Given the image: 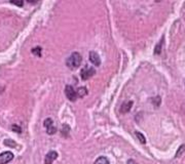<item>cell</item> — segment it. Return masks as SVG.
Here are the masks:
<instances>
[{"label": "cell", "mask_w": 185, "mask_h": 164, "mask_svg": "<svg viewBox=\"0 0 185 164\" xmlns=\"http://www.w3.org/2000/svg\"><path fill=\"white\" fill-rule=\"evenodd\" d=\"M41 47L40 46H37V47H34V48L32 49V53L33 54H35V55H37V57H41Z\"/></svg>", "instance_id": "9a60e30c"}, {"label": "cell", "mask_w": 185, "mask_h": 164, "mask_svg": "<svg viewBox=\"0 0 185 164\" xmlns=\"http://www.w3.org/2000/svg\"><path fill=\"white\" fill-rule=\"evenodd\" d=\"M4 145L7 146V147H10V148L16 147V143L14 141H12V139H5V141H4Z\"/></svg>", "instance_id": "4fadbf2b"}, {"label": "cell", "mask_w": 185, "mask_h": 164, "mask_svg": "<svg viewBox=\"0 0 185 164\" xmlns=\"http://www.w3.org/2000/svg\"><path fill=\"white\" fill-rule=\"evenodd\" d=\"M152 102L155 107H158L160 105V98L159 96H155V98H152Z\"/></svg>", "instance_id": "2e32d148"}, {"label": "cell", "mask_w": 185, "mask_h": 164, "mask_svg": "<svg viewBox=\"0 0 185 164\" xmlns=\"http://www.w3.org/2000/svg\"><path fill=\"white\" fill-rule=\"evenodd\" d=\"M11 3L16 4V5H18V6H22L23 4H24V2L23 1H11Z\"/></svg>", "instance_id": "d6986e66"}, {"label": "cell", "mask_w": 185, "mask_h": 164, "mask_svg": "<svg viewBox=\"0 0 185 164\" xmlns=\"http://www.w3.org/2000/svg\"><path fill=\"white\" fill-rule=\"evenodd\" d=\"M58 158V153L56 151H51L46 154L44 159V163L45 164H51L56 159Z\"/></svg>", "instance_id": "52a82bcc"}, {"label": "cell", "mask_w": 185, "mask_h": 164, "mask_svg": "<svg viewBox=\"0 0 185 164\" xmlns=\"http://www.w3.org/2000/svg\"><path fill=\"white\" fill-rule=\"evenodd\" d=\"M184 151H185V145L180 146V148H179L178 152H177V154H176V157H179V156H180Z\"/></svg>", "instance_id": "ac0fdd59"}, {"label": "cell", "mask_w": 185, "mask_h": 164, "mask_svg": "<svg viewBox=\"0 0 185 164\" xmlns=\"http://www.w3.org/2000/svg\"><path fill=\"white\" fill-rule=\"evenodd\" d=\"M76 93H77V96H79V98H83V96H85L88 94V89L85 87H83V86H81V87H79L76 90Z\"/></svg>", "instance_id": "9c48e42d"}, {"label": "cell", "mask_w": 185, "mask_h": 164, "mask_svg": "<svg viewBox=\"0 0 185 164\" xmlns=\"http://www.w3.org/2000/svg\"><path fill=\"white\" fill-rule=\"evenodd\" d=\"M132 106H133V102H132V100L127 102H123V104L121 105V107H120V112L122 113V114L129 113L130 111H131V109H132Z\"/></svg>", "instance_id": "ba28073f"}, {"label": "cell", "mask_w": 185, "mask_h": 164, "mask_svg": "<svg viewBox=\"0 0 185 164\" xmlns=\"http://www.w3.org/2000/svg\"><path fill=\"white\" fill-rule=\"evenodd\" d=\"M95 73H96V70L94 68L90 67V66H85L80 72V76H81L82 80H88L90 77H92L95 75Z\"/></svg>", "instance_id": "7a4b0ae2"}, {"label": "cell", "mask_w": 185, "mask_h": 164, "mask_svg": "<svg viewBox=\"0 0 185 164\" xmlns=\"http://www.w3.org/2000/svg\"><path fill=\"white\" fill-rule=\"evenodd\" d=\"M162 44H164V38H162V40H160L159 44L156 45L155 49H154V53H155V54H159V53H160V51H162Z\"/></svg>", "instance_id": "5bb4252c"}, {"label": "cell", "mask_w": 185, "mask_h": 164, "mask_svg": "<svg viewBox=\"0 0 185 164\" xmlns=\"http://www.w3.org/2000/svg\"><path fill=\"white\" fill-rule=\"evenodd\" d=\"M69 131H70V126L68 124H63V126H62V134L64 135L65 137L68 136V134H69Z\"/></svg>", "instance_id": "30bf717a"}, {"label": "cell", "mask_w": 185, "mask_h": 164, "mask_svg": "<svg viewBox=\"0 0 185 164\" xmlns=\"http://www.w3.org/2000/svg\"><path fill=\"white\" fill-rule=\"evenodd\" d=\"M65 94L68 100H71V102H75L76 98H77V93H76V91L74 90V88L71 85H66Z\"/></svg>", "instance_id": "3957f363"}, {"label": "cell", "mask_w": 185, "mask_h": 164, "mask_svg": "<svg viewBox=\"0 0 185 164\" xmlns=\"http://www.w3.org/2000/svg\"><path fill=\"white\" fill-rule=\"evenodd\" d=\"M14 159V154L11 152H3L0 154V164H6Z\"/></svg>", "instance_id": "5b68a950"}, {"label": "cell", "mask_w": 185, "mask_h": 164, "mask_svg": "<svg viewBox=\"0 0 185 164\" xmlns=\"http://www.w3.org/2000/svg\"><path fill=\"white\" fill-rule=\"evenodd\" d=\"M43 125H44V127L46 128V132L48 133V134H53V133H56V131H57V128H56V126L53 125V122L51 118L45 119Z\"/></svg>", "instance_id": "277c9868"}, {"label": "cell", "mask_w": 185, "mask_h": 164, "mask_svg": "<svg viewBox=\"0 0 185 164\" xmlns=\"http://www.w3.org/2000/svg\"><path fill=\"white\" fill-rule=\"evenodd\" d=\"M94 164H109V161L106 157H103L102 156V157H99L98 159L95 161Z\"/></svg>", "instance_id": "8fae6325"}, {"label": "cell", "mask_w": 185, "mask_h": 164, "mask_svg": "<svg viewBox=\"0 0 185 164\" xmlns=\"http://www.w3.org/2000/svg\"><path fill=\"white\" fill-rule=\"evenodd\" d=\"M90 61L96 67H99L101 65V59L96 51H90Z\"/></svg>", "instance_id": "8992f818"}, {"label": "cell", "mask_w": 185, "mask_h": 164, "mask_svg": "<svg viewBox=\"0 0 185 164\" xmlns=\"http://www.w3.org/2000/svg\"><path fill=\"white\" fill-rule=\"evenodd\" d=\"M81 61H82V57H81V55H80V53L73 52V53H71V55L67 59V61H66V65H67V67H69L70 69L74 70V69H77V68L79 67L80 64H81Z\"/></svg>", "instance_id": "6da1fadb"}, {"label": "cell", "mask_w": 185, "mask_h": 164, "mask_svg": "<svg viewBox=\"0 0 185 164\" xmlns=\"http://www.w3.org/2000/svg\"><path fill=\"white\" fill-rule=\"evenodd\" d=\"M135 134H136V136L138 137V139H139L140 143H141V144H145V143H146V139H145V136H144V135L142 134L141 132H139V131H136Z\"/></svg>", "instance_id": "7c38bea8"}, {"label": "cell", "mask_w": 185, "mask_h": 164, "mask_svg": "<svg viewBox=\"0 0 185 164\" xmlns=\"http://www.w3.org/2000/svg\"><path fill=\"white\" fill-rule=\"evenodd\" d=\"M127 164H138V163L135 161V160H133V159H129V160H127Z\"/></svg>", "instance_id": "ffe728a7"}, {"label": "cell", "mask_w": 185, "mask_h": 164, "mask_svg": "<svg viewBox=\"0 0 185 164\" xmlns=\"http://www.w3.org/2000/svg\"><path fill=\"white\" fill-rule=\"evenodd\" d=\"M11 129H12V131H14V132H18V133L22 132V128H21V127L18 126V125H16V124L11 125Z\"/></svg>", "instance_id": "e0dca14e"}]
</instances>
